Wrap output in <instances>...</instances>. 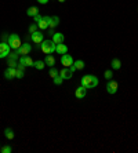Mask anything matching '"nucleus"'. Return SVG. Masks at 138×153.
Here are the masks:
<instances>
[{
	"instance_id": "nucleus-6",
	"label": "nucleus",
	"mask_w": 138,
	"mask_h": 153,
	"mask_svg": "<svg viewBox=\"0 0 138 153\" xmlns=\"http://www.w3.org/2000/svg\"><path fill=\"white\" fill-rule=\"evenodd\" d=\"M118 90H119V84H118V81L116 80H108V84H107V91L109 94H116L118 93Z\"/></svg>"
},
{
	"instance_id": "nucleus-29",
	"label": "nucleus",
	"mask_w": 138,
	"mask_h": 153,
	"mask_svg": "<svg viewBox=\"0 0 138 153\" xmlns=\"http://www.w3.org/2000/svg\"><path fill=\"white\" fill-rule=\"evenodd\" d=\"M37 29H39V26H37V24H35V22L29 25V33H35Z\"/></svg>"
},
{
	"instance_id": "nucleus-4",
	"label": "nucleus",
	"mask_w": 138,
	"mask_h": 153,
	"mask_svg": "<svg viewBox=\"0 0 138 153\" xmlns=\"http://www.w3.org/2000/svg\"><path fill=\"white\" fill-rule=\"evenodd\" d=\"M36 46L42 44V41L44 40V33H42V30H36L35 33H31V37H29Z\"/></svg>"
},
{
	"instance_id": "nucleus-37",
	"label": "nucleus",
	"mask_w": 138,
	"mask_h": 153,
	"mask_svg": "<svg viewBox=\"0 0 138 153\" xmlns=\"http://www.w3.org/2000/svg\"><path fill=\"white\" fill-rule=\"evenodd\" d=\"M137 11H138V10H137Z\"/></svg>"
},
{
	"instance_id": "nucleus-36",
	"label": "nucleus",
	"mask_w": 138,
	"mask_h": 153,
	"mask_svg": "<svg viewBox=\"0 0 138 153\" xmlns=\"http://www.w3.org/2000/svg\"><path fill=\"white\" fill-rule=\"evenodd\" d=\"M58 1H59V3H64V1H65V0H58Z\"/></svg>"
},
{
	"instance_id": "nucleus-18",
	"label": "nucleus",
	"mask_w": 138,
	"mask_h": 153,
	"mask_svg": "<svg viewBox=\"0 0 138 153\" xmlns=\"http://www.w3.org/2000/svg\"><path fill=\"white\" fill-rule=\"evenodd\" d=\"M59 25V17H57V15H54V17H51V20H50V24H48V28H57Z\"/></svg>"
},
{
	"instance_id": "nucleus-23",
	"label": "nucleus",
	"mask_w": 138,
	"mask_h": 153,
	"mask_svg": "<svg viewBox=\"0 0 138 153\" xmlns=\"http://www.w3.org/2000/svg\"><path fill=\"white\" fill-rule=\"evenodd\" d=\"M25 77V70L21 68H17V72H15V79H24Z\"/></svg>"
},
{
	"instance_id": "nucleus-28",
	"label": "nucleus",
	"mask_w": 138,
	"mask_h": 153,
	"mask_svg": "<svg viewBox=\"0 0 138 153\" xmlns=\"http://www.w3.org/2000/svg\"><path fill=\"white\" fill-rule=\"evenodd\" d=\"M53 81H54V84H55V86H61V84H62V81H64V79L58 75L57 77H54V79H53Z\"/></svg>"
},
{
	"instance_id": "nucleus-3",
	"label": "nucleus",
	"mask_w": 138,
	"mask_h": 153,
	"mask_svg": "<svg viewBox=\"0 0 138 153\" xmlns=\"http://www.w3.org/2000/svg\"><path fill=\"white\" fill-rule=\"evenodd\" d=\"M7 43L10 44V47H11L12 50H18L21 46H22V41H21V39H20V35H17V33H11V35L8 36Z\"/></svg>"
},
{
	"instance_id": "nucleus-10",
	"label": "nucleus",
	"mask_w": 138,
	"mask_h": 153,
	"mask_svg": "<svg viewBox=\"0 0 138 153\" xmlns=\"http://www.w3.org/2000/svg\"><path fill=\"white\" fill-rule=\"evenodd\" d=\"M59 76L62 77L64 80H69L72 76H73V72H71V69L69 68H62L59 70Z\"/></svg>"
},
{
	"instance_id": "nucleus-8",
	"label": "nucleus",
	"mask_w": 138,
	"mask_h": 153,
	"mask_svg": "<svg viewBox=\"0 0 138 153\" xmlns=\"http://www.w3.org/2000/svg\"><path fill=\"white\" fill-rule=\"evenodd\" d=\"M50 20H51V17L44 15L43 18L37 22V26H39L40 30H47V29H48V24H50Z\"/></svg>"
},
{
	"instance_id": "nucleus-30",
	"label": "nucleus",
	"mask_w": 138,
	"mask_h": 153,
	"mask_svg": "<svg viewBox=\"0 0 138 153\" xmlns=\"http://www.w3.org/2000/svg\"><path fill=\"white\" fill-rule=\"evenodd\" d=\"M18 57H20V55H18L15 51H12V52H10V54H8L7 58H11V59H18Z\"/></svg>"
},
{
	"instance_id": "nucleus-14",
	"label": "nucleus",
	"mask_w": 138,
	"mask_h": 153,
	"mask_svg": "<svg viewBox=\"0 0 138 153\" xmlns=\"http://www.w3.org/2000/svg\"><path fill=\"white\" fill-rule=\"evenodd\" d=\"M53 41H54L55 44H61V43H64V40H65V36H64L62 33L59 32H55L54 35H53Z\"/></svg>"
},
{
	"instance_id": "nucleus-32",
	"label": "nucleus",
	"mask_w": 138,
	"mask_h": 153,
	"mask_svg": "<svg viewBox=\"0 0 138 153\" xmlns=\"http://www.w3.org/2000/svg\"><path fill=\"white\" fill-rule=\"evenodd\" d=\"M8 36H10V35H7V33H3V35H1V41H7L8 40Z\"/></svg>"
},
{
	"instance_id": "nucleus-9",
	"label": "nucleus",
	"mask_w": 138,
	"mask_h": 153,
	"mask_svg": "<svg viewBox=\"0 0 138 153\" xmlns=\"http://www.w3.org/2000/svg\"><path fill=\"white\" fill-rule=\"evenodd\" d=\"M14 51H15L18 55H28V54L32 51V46L28 44V43H25V44H22L18 50H14Z\"/></svg>"
},
{
	"instance_id": "nucleus-26",
	"label": "nucleus",
	"mask_w": 138,
	"mask_h": 153,
	"mask_svg": "<svg viewBox=\"0 0 138 153\" xmlns=\"http://www.w3.org/2000/svg\"><path fill=\"white\" fill-rule=\"evenodd\" d=\"M104 77H105L107 80H112V77H113V72H112L110 69H108V70H105V73H104Z\"/></svg>"
},
{
	"instance_id": "nucleus-25",
	"label": "nucleus",
	"mask_w": 138,
	"mask_h": 153,
	"mask_svg": "<svg viewBox=\"0 0 138 153\" xmlns=\"http://www.w3.org/2000/svg\"><path fill=\"white\" fill-rule=\"evenodd\" d=\"M7 65H8V66H11V68H17V66H18V62H17V59L7 58Z\"/></svg>"
},
{
	"instance_id": "nucleus-35",
	"label": "nucleus",
	"mask_w": 138,
	"mask_h": 153,
	"mask_svg": "<svg viewBox=\"0 0 138 153\" xmlns=\"http://www.w3.org/2000/svg\"><path fill=\"white\" fill-rule=\"evenodd\" d=\"M69 69H71V72H75V70H76V68L73 66V65H71V66H69Z\"/></svg>"
},
{
	"instance_id": "nucleus-31",
	"label": "nucleus",
	"mask_w": 138,
	"mask_h": 153,
	"mask_svg": "<svg viewBox=\"0 0 138 153\" xmlns=\"http://www.w3.org/2000/svg\"><path fill=\"white\" fill-rule=\"evenodd\" d=\"M42 18H43V17L40 15V14H37L36 17H33V20H35V24H37V22H39V21L42 20Z\"/></svg>"
},
{
	"instance_id": "nucleus-2",
	"label": "nucleus",
	"mask_w": 138,
	"mask_h": 153,
	"mask_svg": "<svg viewBox=\"0 0 138 153\" xmlns=\"http://www.w3.org/2000/svg\"><path fill=\"white\" fill-rule=\"evenodd\" d=\"M37 47H40V49H42V51H43L46 55H48V54H53V52H55L57 44H55L53 40H43V41H42V44H39Z\"/></svg>"
},
{
	"instance_id": "nucleus-12",
	"label": "nucleus",
	"mask_w": 138,
	"mask_h": 153,
	"mask_svg": "<svg viewBox=\"0 0 138 153\" xmlns=\"http://www.w3.org/2000/svg\"><path fill=\"white\" fill-rule=\"evenodd\" d=\"M86 94H87V88L80 84V87H77L75 91V97L77 98V99H83V98L86 97Z\"/></svg>"
},
{
	"instance_id": "nucleus-34",
	"label": "nucleus",
	"mask_w": 138,
	"mask_h": 153,
	"mask_svg": "<svg viewBox=\"0 0 138 153\" xmlns=\"http://www.w3.org/2000/svg\"><path fill=\"white\" fill-rule=\"evenodd\" d=\"M37 1H39L40 4H47L48 1H50V0H37Z\"/></svg>"
},
{
	"instance_id": "nucleus-7",
	"label": "nucleus",
	"mask_w": 138,
	"mask_h": 153,
	"mask_svg": "<svg viewBox=\"0 0 138 153\" xmlns=\"http://www.w3.org/2000/svg\"><path fill=\"white\" fill-rule=\"evenodd\" d=\"M73 58H72V55H69V54H64L62 57H61V64H62L64 68H69L71 65H73Z\"/></svg>"
},
{
	"instance_id": "nucleus-5",
	"label": "nucleus",
	"mask_w": 138,
	"mask_h": 153,
	"mask_svg": "<svg viewBox=\"0 0 138 153\" xmlns=\"http://www.w3.org/2000/svg\"><path fill=\"white\" fill-rule=\"evenodd\" d=\"M11 52V47L7 41H1L0 43V58H7L8 54Z\"/></svg>"
},
{
	"instance_id": "nucleus-17",
	"label": "nucleus",
	"mask_w": 138,
	"mask_h": 153,
	"mask_svg": "<svg viewBox=\"0 0 138 153\" xmlns=\"http://www.w3.org/2000/svg\"><path fill=\"white\" fill-rule=\"evenodd\" d=\"M44 64L47 65V66H50V68H53V66H55V58L51 55V54H48V55H46Z\"/></svg>"
},
{
	"instance_id": "nucleus-19",
	"label": "nucleus",
	"mask_w": 138,
	"mask_h": 153,
	"mask_svg": "<svg viewBox=\"0 0 138 153\" xmlns=\"http://www.w3.org/2000/svg\"><path fill=\"white\" fill-rule=\"evenodd\" d=\"M26 14L29 17H36L37 14H39V8L36 7V6H32V7H29L26 10Z\"/></svg>"
},
{
	"instance_id": "nucleus-21",
	"label": "nucleus",
	"mask_w": 138,
	"mask_h": 153,
	"mask_svg": "<svg viewBox=\"0 0 138 153\" xmlns=\"http://www.w3.org/2000/svg\"><path fill=\"white\" fill-rule=\"evenodd\" d=\"M73 66L76 68V70H83V69H84V61H82V59L75 61V62H73Z\"/></svg>"
},
{
	"instance_id": "nucleus-16",
	"label": "nucleus",
	"mask_w": 138,
	"mask_h": 153,
	"mask_svg": "<svg viewBox=\"0 0 138 153\" xmlns=\"http://www.w3.org/2000/svg\"><path fill=\"white\" fill-rule=\"evenodd\" d=\"M4 137L7 138L8 141H12V139H14V137H15V133H14V130L10 128V127H8V128H6V130H4Z\"/></svg>"
},
{
	"instance_id": "nucleus-11",
	"label": "nucleus",
	"mask_w": 138,
	"mask_h": 153,
	"mask_svg": "<svg viewBox=\"0 0 138 153\" xmlns=\"http://www.w3.org/2000/svg\"><path fill=\"white\" fill-rule=\"evenodd\" d=\"M15 72H17V68H11V66H8V68L4 70V77H6L7 80H12V79L15 77Z\"/></svg>"
},
{
	"instance_id": "nucleus-13",
	"label": "nucleus",
	"mask_w": 138,
	"mask_h": 153,
	"mask_svg": "<svg viewBox=\"0 0 138 153\" xmlns=\"http://www.w3.org/2000/svg\"><path fill=\"white\" fill-rule=\"evenodd\" d=\"M33 62H35V61L32 59L29 55H22L20 58V64L25 65V66H33Z\"/></svg>"
},
{
	"instance_id": "nucleus-24",
	"label": "nucleus",
	"mask_w": 138,
	"mask_h": 153,
	"mask_svg": "<svg viewBox=\"0 0 138 153\" xmlns=\"http://www.w3.org/2000/svg\"><path fill=\"white\" fill-rule=\"evenodd\" d=\"M0 152H1V153H11L12 152V148L10 145H4V146L0 148Z\"/></svg>"
},
{
	"instance_id": "nucleus-22",
	"label": "nucleus",
	"mask_w": 138,
	"mask_h": 153,
	"mask_svg": "<svg viewBox=\"0 0 138 153\" xmlns=\"http://www.w3.org/2000/svg\"><path fill=\"white\" fill-rule=\"evenodd\" d=\"M46 64H44V61H35L33 62V68H36L37 70H43Z\"/></svg>"
},
{
	"instance_id": "nucleus-20",
	"label": "nucleus",
	"mask_w": 138,
	"mask_h": 153,
	"mask_svg": "<svg viewBox=\"0 0 138 153\" xmlns=\"http://www.w3.org/2000/svg\"><path fill=\"white\" fill-rule=\"evenodd\" d=\"M110 65H112L113 70H119V69L122 68V61L118 59V58H113V59H112V62H110Z\"/></svg>"
},
{
	"instance_id": "nucleus-27",
	"label": "nucleus",
	"mask_w": 138,
	"mask_h": 153,
	"mask_svg": "<svg viewBox=\"0 0 138 153\" xmlns=\"http://www.w3.org/2000/svg\"><path fill=\"white\" fill-rule=\"evenodd\" d=\"M48 75H50V77H53V79H54V77L58 76L59 73H58V70H57V69L53 66V68H50V72H48Z\"/></svg>"
},
{
	"instance_id": "nucleus-1",
	"label": "nucleus",
	"mask_w": 138,
	"mask_h": 153,
	"mask_svg": "<svg viewBox=\"0 0 138 153\" xmlns=\"http://www.w3.org/2000/svg\"><path fill=\"white\" fill-rule=\"evenodd\" d=\"M80 84L86 88H95L98 86V77L94 76V75H86V76L82 77Z\"/></svg>"
},
{
	"instance_id": "nucleus-15",
	"label": "nucleus",
	"mask_w": 138,
	"mask_h": 153,
	"mask_svg": "<svg viewBox=\"0 0 138 153\" xmlns=\"http://www.w3.org/2000/svg\"><path fill=\"white\" fill-rule=\"evenodd\" d=\"M55 52H58L59 55H64L68 52V46L61 43V44H57V49H55Z\"/></svg>"
},
{
	"instance_id": "nucleus-33",
	"label": "nucleus",
	"mask_w": 138,
	"mask_h": 153,
	"mask_svg": "<svg viewBox=\"0 0 138 153\" xmlns=\"http://www.w3.org/2000/svg\"><path fill=\"white\" fill-rule=\"evenodd\" d=\"M54 33H55V30H54V29H53V28H48V35H51V36H53Z\"/></svg>"
}]
</instances>
